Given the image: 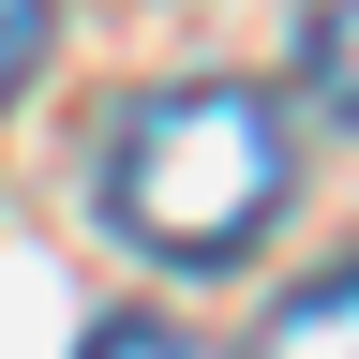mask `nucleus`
<instances>
[{"label":"nucleus","mask_w":359,"mask_h":359,"mask_svg":"<svg viewBox=\"0 0 359 359\" xmlns=\"http://www.w3.org/2000/svg\"><path fill=\"white\" fill-rule=\"evenodd\" d=\"M75 359H195V344H180L165 314H90V344H75Z\"/></svg>","instance_id":"nucleus-5"},{"label":"nucleus","mask_w":359,"mask_h":359,"mask_svg":"<svg viewBox=\"0 0 359 359\" xmlns=\"http://www.w3.org/2000/svg\"><path fill=\"white\" fill-rule=\"evenodd\" d=\"M285 180H299V150H285V105L255 75H180L105 120V224L165 269H224L285 210Z\"/></svg>","instance_id":"nucleus-1"},{"label":"nucleus","mask_w":359,"mask_h":359,"mask_svg":"<svg viewBox=\"0 0 359 359\" xmlns=\"http://www.w3.org/2000/svg\"><path fill=\"white\" fill-rule=\"evenodd\" d=\"M299 90L330 120H359V0H314V15H299Z\"/></svg>","instance_id":"nucleus-3"},{"label":"nucleus","mask_w":359,"mask_h":359,"mask_svg":"<svg viewBox=\"0 0 359 359\" xmlns=\"http://www.w3.org/2000/svg\"><path fill=\"white\" fill-rule=\"evenodd\" d=\"M45 30H60V0H0V105L30 90V60H45Z\"/></svg>","instance_id":"nucleus-4"},{"label":"nucleus","mask_w":359,"mask_h":359,"mask_svg":"<svg viewBox=\"0 0 359 359\" xmlns=\"http://www.w3.org/2000/svg\"><path fill=\"white\" fill-rule=\"evenodd\" d=\"M240 359H359V255H344V269H314V285H285V299L255 314V344H240Z\"/></svg>","instance_id":"nucleus-2"}]
</instances>
